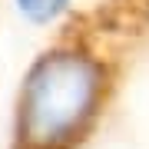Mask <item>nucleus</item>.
Instances as JSON below:
<instances>
[{
    "label": "nucleus",
    "instance_id": "f257e3e1",
    "mask_svg": "<svg viewBox=\"0 0 149 149\" xmlns=\"http://www.w3.org/2000/svg\"><path fill=\"white\" fill-rule=\"evenodd\" d=\"M149 27V0H103L30 63L10 149H83L116 96L123 50Z\"/></svg>",
    "mask_w": 149,
    "mask_h": 149
},
{
    "label": "nucleus",
    "instance_id": "f03ea898",
    "mask_svg": "<svg viewBox=\"0 0 149 149\" xmlns=\"http://www.w3.org/2000/svg\"><path fill=\"white\" fill-rule=\"evenodd\" d=\"M30 7H40V13H47V17H53L56 10H60V3L63 0H27Z\"/></svg>",
    "mask_w": 149,
    "mask_h": 149
}]
</instances>
